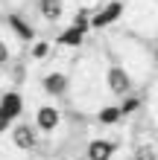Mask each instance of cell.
<instances>
[{
    "mask_svg": "<svg viewBox=\"0 0 158 160\" xmlns=\"http://www.w3.org/2000/svg\"><path fill=\"white\" fill-rule=\"evenodd\" d=\"M30 55H32L35 61L47 58V55H50V41H32V50H30Z\"/></svg>",
    "mask_w": 158,
    "mask_h": 160,
    "instance_id": "obj_14",
    "label": "cell"
},
{
    "mask_svg": "<svg viewBox=\"0 0 158 160\" xmlns=\"http://www.w3.org/2000/svg\"><path fill=\"white\" fill-rule=\"evenodd\" d=\"M155 58H158V44H155Z\"/></svg>",
    "mask_w": 158,
    "mask_h": 160,
    "instance_id": "obj_17",
    "label": "cell"
},
{
    "mask_svg": "<svg viewBox=\"0 0 158 160\" xmlns=\"http://www.w3.org/2000/svg\"><path fill=\"white\" fill-rule=\"evenodd\" d=\"M21 111H24V96L18 90H6L3 96H0V134H3L15 119H21Z\"/></svg>",
    "mask_w": 158,
    "mask_h": 160,
    "instance_id": "obj_1",
    "label": "cell"
},
{
    "mask_svg": "<svg viewBox=\"0 0 158 160\" xmlns=\"http://www.w3.org/2000/svg\"><path fill=\"white\" fill-rule=\"evenodd\" d=\"M117 108H120V117H123V119H126V117H132V114H135V111H138V108H141V99H138V96H129V93H126V99H123V102H120V105H117Z\"/></svg>",
    "mask_w": 158,
    "mask_h": 160,
    "instance_id": "obj_13",
    "label": "cell"
},
{
    "mask_svg": "<svg viewBox=\"0 0 158 160\" xmlns=\"http://www.w3.org/2000/svg\"><path fill=\"white\" fill-rule=\"evenodd\" d=\"M106 88L111 96H126V93H132V76L126 73V67H120V64H111L108 73H106Z\"/></svg>",
    "mask_w": 158,
    "mask_h": 160,
    "instance_id": "obj_2",
    "label": "cell"
},
{
    "mask_svg": "<svg viewBox=\"0 0 158 160\" xmlns=\"http://www.w3.org/2000/svg\"><path fill=\"white\" fill-rule=\"evenodd\" d=\"M9 61H12V52H9V47H6V41L0 38V67H6Z\"/></svg>",
    "mask_w": 158,
    "mask_h": 160,
    "instance_id": "obj_16",
    "label": "cell"
},
{
    "mask_svg": "<svg viewBox=\"0 0 158 160\" xmlns=\"http://www.w3.org/2000/svg\"><path fill=\"white\" fill-rule=\"evenodd\" d=\"M123 117H120V108L117 105H106L103 111H97V122H103V125H114V122H120Z\"/></svg>",
    "mask_w": 158,
    "mask_h": 160,
    "instance_id": "obj_11",
    "label": "cell"
},
{
    "mask_svg": "<svg viewBox=\"0 0 158 160\" xmlns=\"http://www.w3.org/2000/svg\"><path fill=\"white\" fill-rule=\"evenodd\" d=\"M41 88H44V93H47V96H53V99H62V96H68L70 79H68V73L53 70V73H47V76L41 79Z\"/></svg>",
    "mask_w": 158,
    "mask_h": 160,
    "instance_id": "obj_6",
    "label": "cell"
},
{
    "mask_svg": "<svg viewBox=\"0 0 158 160\" xmlns=\"http://www.w3.org/2000/svg\"><path fill=\"white\" fill-rule=\"evenodd\" d=\"M35 128H38V134H53L56 128L62 125V111L53 108V105H41L38 111H35Z\"/></svg>",
    "mask_w": 158,
    "mask_h": 160,
    "instance_id": "obj_4",
    "label": "cell"
},
{
    "mask_svg": "<svg viewBox=\"0 0 158 160\" xmlns=\"http://www.w3.org/2000/svg\"><path fill=\"white\" fill-rule=\"evenodd\" d=\"M73 26H79V29H85V32L91 29V15L85 12V9H82V12H79L76 18H73Z\"/></svg>",
    "mask_w": 158,
    "mask_h": 160,
    "instance_id": "obj_15",
    "label": "cell"
},
{
    "mask_svg": "<svg viewBox=\"0 0 158 160\" xmlns=\"http://www.w3.org/2000/svg\"><path fill=\"white\" fill-rule=\"evenodd\" d=\"M114 152H117V143H114V140L97 137V140H91V143L85 146V160H111Z\"/></svg>",
    "mask_w": 158,
    "mask_h": 160,
    "instance_id": "obj_7",
    "label": "cell"
},
{
    "mask_svg": "<svg viewBox=\"0 0 158 160\" xmlns=\"http://www.w3.org/2000/svg\"><path fill=\"white\" fill-rule=\"evenodd\" d=\"M132 160H158V152L150 143H138L135 152H132Z\"/></svg>",
    "mask_w": 158,
    "mask_h": 160,
    "instance_id": "obj_12",
    "label": "cell"
},
{
    "mask_svg": "<svg viewBox=\"0 0 158 160\" xmlns=\"http://www.w3.org/2000/svg\"><path fill=\"white\" fill-rule=\"evenodd\" d=\"M9 140H12V146L18 152H35V146H38V128L30 125V122H18L12 128V134H9Z\"/></svg>",
    "mask_w": 158,
    "mask_h": 160,
    "instance_id": "obj_3",
    "label": "cell"
},
{
    "mask_svg": "<svg viewBox=\"0 0 158 160\" xmlns=\"http://www.w3.org/2000/svg\"><path fill=\"white\" fill-rule=\"evenodd\" d=\"M120 18H123V0H111V3H106L91 18V29H106V26H111L114 21H120Z\"/></svg>",
    "mask_w": 158,
    "mask_h": 160,
    "instance_id": "obj_5",
    "label": "cell"
},
{
    "mask_svg": "<svg viewBox=\"0 0 158 160\" xmlns=\"http://www.w3.org/2000/svg\"><path fill=\"white\" fill-rule=\"evenodd\" d=\"M82 41H85V29H79V26H68V29L56 38L59 47H82Z\"/></svg>",
    "mask_w": 158,
    "mask_h": 160,
    "instance_id": "obj_9",
    "label": "cell"
},
{
    "mask_svg": "<svg viewBox=\"0 0 158 160\" xmlns=\"http://www.w3.org/2000/svg\"><path fill=\"white\" fill-rule=\"evenodd\" d=\"M9 26L15 29V35H18L21 41H35V29L24 21L21 15H9Z\"/></svg>",
    "mask_w": 158,
    "mask_h": 160,
    "instance_id": "obj_10",
    "label": "cell"
},
{
    "mask_svg": "<svg viewBox=\"0 0 158 160\" xmlns=\"http://www.w3.org/2000/svg\"><path fill=\"white\" fill-rule=\"evenodd\" d=\"M35 9H38V18H44L47 23H59L64 18V3L62 0H38Z\"/></svg>",
    "mask_w": 158,
    "mask_h": 160,
    "instance_id": "obj_8",
    "label": "cell"
}]
</instances>
